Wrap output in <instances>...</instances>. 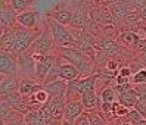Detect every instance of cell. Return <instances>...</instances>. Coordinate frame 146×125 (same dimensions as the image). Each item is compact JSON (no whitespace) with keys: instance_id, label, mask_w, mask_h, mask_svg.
<instances>
[{"instance_id":"obj_21","label":"cell","mask_w":146,"mask_h":125,"mask_svg":"<svg viewBox=\"0 0 146 125\" xmlns=\"http://www.w3.org/2000/svg\"><path fill=\"white\" fill-rule=\"evenodd\" d=\"M137 102H139V93H137L136 88H130V90L124 91V93L118 94V103L127 107V109L134 107Z\"/></svg>"},{"instance_id":"obj_22","label":"cell","mask_w":146,"mask_h":125,"mask_svg":"<svg viewBox=\"0 0 146 125\" xmlns=\"http://www.w3.org/2000/svg\"><path fill=\"white\" fill-rule=\"evenodd\" d=\"M142 38H139V36L136 32H130V31H124L118 36V44H123L127 47H136Z\"/></svg>"},{"instance_id":"obj_4","label":"cell","mask_w":146,"mask_h":125,"mask_svg":"<svg viewBox=\"0 0 146 125\" xmlns=\"http://www.w3.org/2000/svg\"><path fill=\"white\" fill-rule=\"evenodd\" d=\"M49 28H50V32H52V38H53L55 47H58V49L77 47V40L71 34L70 28H66V27H64V25L58 24L52 18L49 19Z\"/></svg>"},{"instance_id":"obj_27","label":"cell","mask_w":146,"mask_h":125,"mask_svg":"<svg viewBox=\"0 0 146 125\" xmlns=\"http://www.w3.org/2000/svg\"><path fill=\"white\" fill-rule=\"evenodd\" d=\"M9 6L13 9L16 15H21L24 12H27L31 6V0H11Z\"/></svg>"},{"instance_id":"obj_38","label":"cell","mask_w":146,"mask_h":125,"mask_svg":"<svg viewBox=\"0 0 146 125\" xmlns=\"http://www.w3.org/2000/svg\"><path fill=\"white\" fill-rule=\"evenodd\" d=\"M47 125H62V119L61 121H59V119H52Z\"/></svg>"},{"instance_id":"obj_31","label":"cell","mask_w":146,"mask_h":125,"mask_svg":"<svg viewBox=\"0 0 146 125\" xmlns=\"http://www.w3.org/2000/svg\"><path fill=\"white\" fill-rule=\"evenodd\" d=\"M86 113L89 116L90 125H106V121L104 119V116L99 112H86Z\"/></svg>"},{"instance_id":"obj_41","label":"cell","mask_w":146,"mask_h":125,"mask_svg":"<svg viewBox=\"0 0 146 125\" xmlns=\"http://www.w3.org/2000/svg\"><path fill=\"white\" fill-rule=\"evenodd\" d=\"M112 125H130V124H127V122H121L119 119H117V122H114Z\"/></svg>"},{"instance_id":"obj_14","label":"cell","mask_w":146,"mask_h":125,"mask_svg":"<svg viewBox=\"0 0 146 125\" xmlns=\"http://www.w3.org/2000/svg\"><path fill=\"white\" fill-rule=\"evenodd\" d=\"M58 57H59V62H61V68H59V69H61V80L70 82V81H74L77 78H81L80 71L77 69L74 65H71L70 62L64 61L59 55H58Z\"/></svg>"},{"instance_id":"obj_40","label":"cell","mask_w":146,"mask_h":125,"mask_svg":"<svg viewBox=\"0 0 146 125\" xmlns=\"http://www.w3.org/2000/svg\"><path fill=\"white\" fill-rule=\"evenodd\" d=\"M62 125H75L74 121H68V119H62Z\"/></svg>"},{"instance_id":"obj_16","label":"cell","mask_w":146,"mask_h":125,"mask_svg":"<svg viewBox=\"0 0 146 125\" xmlns=\"http://www.w3.org/2000/svg\"><path fill=\"white\" fill-rule=\"evenodd\" d=\"M37 18H38V13L36 11H27V12L16 16V24L27 30H36Z\"/></svg>"},{"instance_id":"obj_18","label":"cell","mask_w":146,"mask_h":125,"mask_svg":"<svg viewBox=\"0 0 146 125\" xmlns=\"http://www.w3.org/2000/svg\"><path fill=\"white\" fill-rule=\"evenodd\" d=\"M15 40H16V25L11 28H5V32L2 38H0V50L12 52L15 46Z\"/></svg>"},{"instance_id":"obj_29","label":"cell","mask_w":146,"mask_h":125,"mask_svg":"<svg viewBox=\"0 0 146 125\" xmlns=\"http://www.w3.org/2000/svg\"><path fill=\"white\" fill-rule=\"evenodd\" d=\"M0 125H27V124H25V119H24L22 113H19L18 111H13V113Z\"/></svg>"},{"instance_id":"obj_1","label":"cell","mask_w":146,"mask_h":125,"mask_svg":"<svg viewBox=\"0 0 146 125\" xmlns=\"http://www.w3.org/2000/svg\"><path fill=\"white\" fill-rule=\"evenodd\" d=\"M64 61L70 62L71 65H74L77 69L80 71L81 78L90 77L94 75V61L92 57H89L83 50H80L78 47H66V49H58L56 52Z\"/></svg>"},{"instance_id":"obj_39","label":"cell","mask_w":146,"mask_h":125,"mask_svg":"<svg viewBox=\"0 0 146 125\" xmlns=\"http://www.w3.org/2000/svg\"><path fill=\"white\" fill-rule=\"evenodd\" d=\"M139 15H140V19H142V21H146V7L140 11V13H139Z\"/></svg>"},{"instance_id":"obj_28","label":"cell","mask_w":146,"mask_h":125,"mask_svg":"<svg viewBox=\"0 0 146 125\" xmlns=\"http://www.w3.org/2000/svg\"><path fill=\"white\" fill-rule=\"evenodd\" d=\"M59 68H61V62H59V57H58L56 62L53 63V66L50 68L47 77H46V80H44V82H43V86L49 84V82H53V81H56V80H61V69H59Z\"/></svg>"},{"instance_id":"obj_9","label":"cell","mask_w":146,"mask_h":125,"mask_svg":"<svg viewBox=\"0 0 146 125\" xmlns=\"http://www.w3.org/2000/svg\"><path fill=\"white\" fill-rule=\"evenodd\" d=\"M89 16L90 19L98 22L99 25H114V16L111 13L109 7L106 6H99V7H93V9L89 11Z\"/></svg>"},{"instance_id":"obj_32","label":"cell","mask_w":146,"mask_h":125,"mask_svg":"<svg viewBox=\"0 0 146 125\" xmlns=\"http://www.w3.org/2000/svg\"><path fill=\"white\" fill-rule=\"evenodd\" d=\"M128 6L131 12H140L146 7V0H128Z\"/></svg>"},{"instance_id":"obj_15","label":"cell","mask_w":146,"mask_h":125,"mask_svg":"<svg viewBox=\"0 0 146 125\" xmlns=\"http://www.w3.org/2000/svg\"><path fill=\"white\" fill-rule=\"evenodd\" d=\"M44 91L49 94V97H61L66 94V88H68V82L64 80H56L53 82L43 86Z\"/></svg>"},{"instance_id":"obj_43","label":"cell","mask_w":146,"mask_h":125,"mask_svg":"<svg viewBox=\"0 0 146 125\" xmlns=\"http://www.w3.org/2000/svg\"><path fill=\"white\" fill-rule=\"evenodd\" d=\"M3 78H5V75H2V74H0V82L3 81Z\"/></svg>"},{"instance_id":"obj_23","label":"cell","mask_w":146,"mask_h":125,"mask_svg":"<svg viewBox=\"0 0 146 125\" xmlns=\"http://www.w3.org/2000/svg\"><path fill=\"white\" fill-rule=\"evenodd\" d=\"M16 15L15 12H13V9L11 6H7L6 9L0 13V22L3 24V27L5 28H11V27H15L16 25Z\"/></svg>"},{"instance_id":"obj_12","label":"cell","mask_w":146,"mask_h":125,"mask_svg":"<svg viewBox=\"0 0 146 125\" xmlns=\"http://www.w3.org/2000/svg\"><path fill=\"white\" fill-rule=\"evenodd\" d=\"M19 77H5L3 81L0 82V97H6L9 94L18 93L19 91Z\"/></svg>"},{"instance_id":"obj_10","label":"cell","mask_w":146,"mask_h":125,"mask_svg":"<svg viewBox=\"0 0 146 125\" xmlns=\"http://www.w3.org/2000/svg\"><path fill=\"white\" fill-rule=\"evenodd\" d=\"M94 49L100 53L105 55H117L119 52V44L118 41L112 40L111 37H100L94 40Z\"/></svg>"},{"instance_id":"obj_36","label":"cell","mask_w":146,"mask_h":125,"mask_svg":"<svg viewBox=\"0 0 146 125\" xmlns=\"http://www.w3.org/2000/svg\"><path fill=\"white\" fill-rule=\"evenodd\" d=\"M114 88H115V91H117L118 94H121V93H124V91L133 88V86H131V84H124V86H115Z\"/></svg>"},{"instance_id":"obj_44","label":"cell","mask_w":146,"mask_h":125,"mask_svg":"<svg viewBox=\"0 0 146 125\" xmlns=\"http://www.w3.org/2000/svg\"><path fill=\"white\" fill-rule=\"evenodd\" d=\"M6 2H7V3H11V0H6Z\"/></svg>"},{"instance_id":"obj_20","label":"cell","mask_w":146,"mask_h":125,"mask_svg":"<svg viewBox=\"0 0 146 125\" xmlns=\"http://www.w3.org/2000/svg\"><path fill=\"white\" fill-rule=\"evenodd\" d=\"M89 22H90L89 12H86L84 9H75L74 13H72V21H71L70 28H74V30H84L86 27H87Z\"/></svg>"},{"instance_id":"obj_37","label":"cell","mask_w":146,"mask_h":125,"mask_svg":"<svg viewBox=\"0 0 146 125\" xmlns=\"http://www.w3.org/2000/svg\"><path fill=\"white\" fill-rule=\"evenodd\" d=\"M7 6H9V3H7L6 0H0V13H2Z\"/></svg>"},{"instance_id":"obj_3","label":"cell","mask_w":146,"mask_h":125,"mask_svg":"<svg viewBox=\"0 0 146 125\" xmlns=\"http://www.w3.org/2000/svg\"><path fill=\"white\" fill-rule=\"evenodd\" d=\"M92 91H96V75L70 81L65 97L66 100H80L83 94L92 93Z\"/></svg>"},{"instance_id":"obj_45","label":"cell","mask_w":146,"mask_h":125,"mask_svg":"<svg viewBox=\"0 0 146 125\" xmlns=\"http://www.w3.org/2000/svg\"><path fill=\"white\" fill-rule=\"evenodd\" d=\"M100 2H102V0H100Z\"/></svg>"},{"instance_id":"obj_25","label":"cell","mask_w":146,"mask_h":125,"mask_svg":"<svg viewBox=\"0 0 146 125\" xmlns=\"http://www.w3.org/2000/svg\"><path fill=\"white\" fill-rule=\"evenodd\" d=\"M98 94H99L102 102H105V103H115L117 100H118V93L115 91V88L111 87V86L102 88Z\"/></svg>"},{"instance_id":"obj_2","label":"cell","mask_w":146,"mask_h":125,"mask_svg":"<svg viewBox=\"0 0 146 125\" xmlns=\"http://www.w3.org/2000/svg\"><path fill=\"white\" fill-rule=\"evenodd\" d=\"M41 30H27L16 24V40H15V46L12 53L15 56H21L24 53H27L31 49V46L34 44V41L37 40V37L40 36Z\"/></svg>"},{"instance_id":"obj_30","label":"cell","mask_w":146,"mask_h":125,"mask_svg":"<svg viewBox=\"0 0 146 125\" xmlns=\"http://www.w3.org/2000/svg\"><path fill=\"white\" fill-rule=\"evenodd\" d=\"M131 82L133 84H137V86H145L146 84V69L142 68L139 71H136L131 77Z\"/></svg>"},{"instance_id":"obj_11","label":"cell","mask_w":146,"mask_h":125,"mask_svg":"<svg viewBox=\"0 0 146 125\" xmlns=\"http://www.w3.org/2000/svg\"><path fill=\"white\" fill-rule=\"evenodd\" d=\"M83 113H86V107L83 106L81 100H66L65 111H64V118L62 119L75 121Z\"/></svg>"},{"instance_id":"obj_17","label":"cell","mask_w":146,"mask_h":125,"mask_svg":"<svg viewBox=\"0 0 146 125\" xmlns=\"http://www.w3.org/2000/svg\"><path fill=\"white\" fill-rule=\"evenodd\" d=\"M81 103L86 107V111H92V112H96L100 109V105H102V100L98 94V91H92V93H86L81 96Z\"/></svg>"},{"instance_id":"obj_26","label":"cell","mask_w":146,"mask_h":125,"mask_svg":"<svg viewBox=\"0 0 146 125\" xmlns=\"http://www.w3.org/2000/svg\"><path fill=\"white\" fill-rule=\"evenodd\" d=\"M13 106L7 102L5 97H0V124L5 122L9 116L13 113Z\"/></svg>"},{"instance_id":"obj_33","label":"cell","mask_w":146,"mask_h":125,"mask_svg":"<svg viewBox=\"0 0 146 125\" xmlns=\"http://www.w3.org/2000/svg\"><path fill=\"white\" fill-rule=\"evenodd\" d=\"M99 111H100V113H104V115L114 116V115H112V103H105V102H102Z\"/></svg>"},{"instance_id":"obj_7","label":"cell","mask_w":146,"mask_h":125,"mask_svg":"<svg viewBox=\"0 0 146 125\" xmlns=\"http://www.w3.org/2000/svg\"><path fill=\"white\" fill-rule=\"evenodd\" d=\"M0 74L5 77H19L18 56L12 52L0 50Z\"/></svg>"},{"instance_id":"obj_24","label":"cell","mask_w":146,"mask_h":125,"mask_svg":"<svg viewBox=\"0 0 146 125\" xmlns=\"http://www.w3.org/2000/svg\"><path fill=\"white\" fill-rule=\"evenodd\" d=\"M72 11H68V9H59L56 11L53 15H52V19L56 21L58 24L64 25V27H66V25H71V21H72Z\"/></svg>"},{"instance_id":"obj_34","label":"cell","mask_w":146,"mask_h":125,"mask_svg":"<svg viewBox=\"0 0 146 125\" xmlns=\"http://www.w3.org/2000/svg\"><path fill=\"white\" fill-rule=\"evenodd\" d=\"M74 122H75V125H90L87 113H83V115H81V116H78V118H77Z\"/></svg>"},{"instance_id":"obj_42","label":"cell","mask_w":146,"mask_h":125,"mask_svg":"<svg viewBox=\"0 0 146 125\" xmlns=\"http://www.w3.org/2000/svg\"><path fill=\"white\" fill-rule=\"evenodd\" d=\"M3 32H5V27H3V24L0 22V38H2V36H3Z\"/></svg>"},{"instance_id":"obj_35","label":"cell","mask_w":146,"mask_h":125,"mask_svg":"<svg viewBox=\"0 0 146 125\" xmlns=\"http://www.w3.org/2000/svg\"><path fill=\"white\" fill-rule=\"evenodd\" d=\"M118 75H121V77H125V78H131V77H133V72H131V69L128 68V66H123V68H119Z\"/></svg>"},{"instance_id":"obj_5","label":"cell","mask_w":146,"mask_h":125,"mask_svg":"<svg viewBox=\"0 0 146 125\" xmlns=\"http://www.w3.org/2000/svg\"><path fill=\"white\" fill-rule=\"evenodd\" d=\"M53 47H55V43H53L52 32H50L49 24H47L46 27L41 28L40 36L37 37L36 41H34V44L31 46V49L28 52L33 53V55H44L46 56V55L53 52Z\"/></svg>"},{"instance_id":"obj_8","label":"cell","mask_w":146,"mask_h":125,"mask_svg":"<svg viewBox=\"0 0 146 125\" xmlns=\"http://www.w3.org/2000/svg\"><path fill=\"white\" fill-rule=\"evenodd\" d=\"M66 105V97H49V100L41 106V109L44 111L52 119H59L61 121L64 118V111Z\"/></svg>"},{"instance_id":"obj_13","label":"cell","mask_w":146,"mask_h":125,"mask_svg":"<svg viewBox=\"0 0 146 125\" xmlns=\"http://www.w3.org/2000/svg\"><path fill=\"white\" fill-rule=\"evenodd\" d=\"M24 119H25V124L27 125H47L50 121H52V118H50L41 107L37 109V111L28 112L24 116Z\"/></svg>"},{"instance_id":"obj_6","label":"cell","mask_w":146,"mask_h":125,"mask_svg":"<svg viewBox=\"0 0 146 125\" xmlns=\"http://www.w3.org/2000/svg\"><path fill=\"white\" fill-rule=\"evenodd\" d=\"M33 55V53H31ZM33 59L36 62V80L43 84L47 77V74L50 68L53 66V63L58 59V53H49V55H33Z\"/></svg>"},{"instance_id":"obj_19","label":"cell","mask_w":146,"mask_h":125,"mask_svg":"<svg viewBox=\"0 0 146 125\" xmlns=\"http://www.w3.org/2000/svg\"><path fill=\"white\" fill-rule=\"evenodd\" d=\"M41 87H43V84H40L37 80L21 78V82H19V94L22 97H28V96L34 94L36 91H38Z\"/></svg>"}]
</instances>
